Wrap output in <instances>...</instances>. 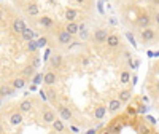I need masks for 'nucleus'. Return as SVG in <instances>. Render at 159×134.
<instances>
[{
	"instance_id": "1",
	"label": "nucleus",
	"mask_w": 159,
	"mask_h": 134,
	"mask_svg": "<svg viewBox=\"0 0 159 134\" xmlns=\"http://www.w3.org/2000/svg\"><path fill=\"white\" fill-rule=\"evenodd\" d=\"M108 35H110V34H108L107 29L100 27V29H96L94 32H92L91 40H92V43H96V45H105V43H107Z\"/></svg>"
},
{
	"instance_id": "2",
	"label": "nucleus",
	"mask_w": 159,
	"mask_h": 134,
	"mask_svg": "<svg viewBox=\"0 0 159 134\" xmlns=\"http://www.w3.org/2000/svg\"><path fill=\"white\" fill-rule=\"evenodd\" d=\"M72 38H73V35L69 34L67 31L64 29V31H61V32L56 35V43H57L59 46H69V45L73 42Z\"/></svg>"
},
{
	"instance_id": "3",
	"label": "nucleus",
	"mask_w": 159,
	"mask_h": 134,
	"mask_svg": "<svg viewBox=\"0 0 159 134\" xmlns=\"http://www.w3.org/2000/svg\"><path fill=\"white\" fill-rule=\"evenodd\" d=\"M57 112H59V115H61V118L64 120V122H72L73 120V112L70 109V105H67V104H59Z\"/></svg>"
},
{
	"instance_id": "4",
	"label": "nucleus",
	"mask_w": 159,
	"mask_h": 134,
	"mask_svg": "<svg viewBox=\"0 0 159 134\" xmlns=\"http://www.w3.org/2000/svg\"><path fill=\"white\" fill-rule=\"evenodd\" d=\"M154 38H156V31L151 27V26L140 31V40H142V43H151Z\"/></svg>"
},
{
	"instance_id": "5",
	"label": "nucleus",
	"mask_w": 159,
	"mask_h": 134,
	"mask_svg": "<svg viewBox=\"0 0 159 134\" xmlns=\"http://www.w3.org/2000/svg\"><path fill=\"white\" fill-rule=\"evenodd\" d=\"M25 27H27V24H25L24 18H21V16H16L15 19H13V22H11V31L15 32V34H19L21 35Z\"/></svg>"
},
{
	"instance_id": "6",
	"label": "nucleus",
	"mask_w": 159,
	"mask_h": 134,
	"mask_svg": "<svg viewBox=\"0 0 159 134\" xmlns=\"http://www.w3.org/2000/svg\"><path fill=\"white\" fill-rule=\"evenodd\" d=\"M153 21H154V18H151L148 13H142V15H139V18H137V26L140 29H145V27H150Z\"/></svg>"
},
{
	"instance_id": "7",
	"label": "nucleus",
	"mask_w": 159,
	"mask_h": 134,
	"mask_svg": "<svg viewBox=\"0 0 159 134\" xmlns=\"http://www.w3.org/2000/svg\"><path fill=\"white\" fill-rule=\"evenodd\" d=\"M43 83H45V86H49V88H52L54 85H57V74H56L54 70H48V72H45Z\"/></svg>"
},
{
	"instance_id": "8",
	"label": "nucleus",
	"mask_w": 159,
	"mask_h": 134,
	"mask_svg": "<svg viewBox=\"0 0 159 134\" xmlns=\"http://www.w3.org/2000/svg\"><path fill=\"white\" fill-rule=\"evenodd\" d=\"M38 26L45 31H49V29L54 27V19H52L51 16H48V15H43V16L38 18Z\"/></svg>"
},
{
	"instance_id": "9",
	"label": "nucleus",
	"mask_w": 159,
	"mask_h": 134,
	"mask_svg": "<svg viewBox=\"0 0 159 134\" xmlns=\"http://www.w3.org/2000/svg\"><path fill=\"white\" fill-rule=\"evenodd\" d=\"M105 45L108 46V50H116V48L121 46V37H119L118 34H110Z\"/></svg>"
},
{
	"instance_id": "10",
	"label": "nucleus",
	"mask_w": 159,
	"mask_h": 134,
	"mask_svg": "<svg viewBox=\"0 0 159 134\" xmlns=\"http://www.w3.org/2000/svg\"><path fill=\"white\" fill-rule=\"evenodd\" d=\"M124 104L119 101V98H115V99H110L108 101V105H107V109H108V113H118L119 110H121V107Z\"/></svg>"
},
{
	"instance_id": "11",
	"label": "nucleus",
	"mask_w": 159,
	"mask_h": 134,
	"mask_svg": "<svg viewBox=\"0 0 159 134\" xmlns=\"http://www.w3.org/2000/svg\"><path fill=\"white\" fill-rule=\"evenodd\" d=\"M57 117H56V112L52 109H45L43 113H42V120L46 123V125H52V122H54Z\"/></svg>"
},
{
	"instance_id": "12",
	"label": "nucleus",
	"mask_w": 159,
	"mask_h": 134,
	"mask_svg": "<svg viewBox=\"0 0 159 134\" xmlns=\"http://www.w3.org/2000/svg\"><path fill=\"white\" fill-rule=\"evenodd\" d=\"M22 115H24V113H22L21 110L13 112V113L10 115V118H8L10 125H11V126H19V125L22 123V120H24V118H22Z\"/></svg>"
},
{
	"instance_id": "13",
	"label": "nucleus",
	"mask_w": 159,
	"mask_h": 134,
	"mask_svg": "<svg viewBox=\"0 0 159 134\" xmlns=\"http://www.w3.org/2000/svg\"><path fill=\"white\" fill-rule=\"evenodd\" d=\"M34 107V101L32 99H22L19 104H18V110H21L22 113H29Z\"/></svg>"
},
{
	"instance_id": "14",
	"label": "nucleus",
	"mask_w": 159,
	"mask_h": 134,
	"mask_svg": "<svg viewBox=\"0 0 159 134\" xmlns=\"http://www.w3.org/2000/svg\"><path fill=\"white\" fill-rule=\"evenodd\" d=\"M65 48H67L69 53H73V55H76V53H80V51H83V50H84V42H83V40H78V42H72L69 46H65Z\"/></svg>"
},
{
	"instance_id": "15",
	"label": "nucleus",
	"mask_w": 159,
	"mask_h": 134,
	"mask_svg": "<svg viewBox=\"0 0 159 134\" xmlns=\"http://www.w3.org/2000/svg\"><path fill=\"white\" fill-rule=\"evenodd\" d=\"M62 61H64V56L61 55V53L52 55V56L49 58V65H51V69H59V67L62 65Z\"/></svg>"
},
{
	"instance_id": "16",
	"label": "nucleus",
	"mask_w": 159,
	"mask_h": 134,
	"mask_svg": "<svg viewBox=\"0 0 159 134\" xmlns=\"http://www.w3.org/2000/svg\"><path fill=\"white\" fill-rule=\"evenodd\" d=\"M25 13H27L30 18H37L40 15V8H38V5L35 2H30V3L25 5Z\"/></svg>"
},
{
	"instance_id": "17",
	"label": "nucleus",
	"mask_w": 159,
	"mask_h": 134,
	"mask_svg": "<svg viewBox=\"0 0 159 134\" xmlns=\"http://www.w3.org/2000/svg\"><path fill=\"white\" fill-rule=\"evenodd\" d=\"M92 37V34L89 32V29L86 27V24H80V32H78V38L83 40V42H88V40Z\"/></svg>"
},
{
	"instance_id": "18",
	"label": "nucleus",
	"mask_w": 159,
	"mask_h": 134,
	"mask_svg": "<svg viewBox=\"0 0 159 134\" xmlns=\"http://www.w3.org/2000/svg\"><path fill=\"white\" fill-rule=\"evenodd\" d=\"M64 29L75 37V35H78V32H80V24H78L76 21H70V22L65 24V27H64Z\"/></svg>"
},
{
	"instance_id": "19",
	"label": "nucleus",
	"mask_w": 159,
	"mask_h": 134,
	"mask_svg": "<svg viewBox=\"0 0 159 134\" xmlns=\"http://www.w3.org/2000/svg\"><path fill=\"white\" fill-rule=\"evenodd\" d=\"M108 132H121L123 131V123H121V118H115V122L111 125L107 126Z\"/></svg>"
},
{
	"instance_id": "20",
	"label": "nucleus",
	"mask_w": 159,
	"mask_h": 134,
	"mask_svg": "<svg viewBox=\"0 0 159 134\" xmlns=\"http://www.w3.org/2000/svg\"><path fill=\"white\" fill-rule=\"evenodd\" d=\"M35 37H37V34H35V31L32 27H25L24 32L21 34V40H22V42H29V40H32Z\"/></svg>"
},
{
	"instance_id": "21",
	"label": "nucleus",
	"mask_w": 159,
	"mask_h": 134,
	"mask_svg": "<svg viewBox=\"0 0 159 134\" xmlns=\"http://www.w3.org/2000/svg\"><path fill=\"white\" fill-rule=\"evenodd\" d=\"M107 112H108L107 107H103V105H97L96 109H94V118H96V120H103V118H105V115H107Z\"/></svg>"
},
{
	"instance_id": "22",
	"label": "nucleus",
	"mask_w": 159,
	"mask_h": 134,
	"mask_svg": "<svg viewBox=\"0 0 159 134\" xmlns=\"http://www.w3.org/2000/svg\"><path fill=\"white\" fill-rule=\"evenodd\" d=\"M80 16V11L75 10V8H69L67 11H65V21L70 22V21H76Z\"/></svg>"
},
{
	"instance_id": "23",
	"label": "nucleus",
	"mask_w": 159,
	"mask_h": 134,
	"mask_svg": "<svg viewBox=\"0 0 159 134\" xmlns=\"http://www.w3.org/2000/svg\"><path fill=\"white\" fill-rule=\"evenodd\" d=\"M118 98H119V101H121L123 104L129 102L130 98H132V89H121V91H119V94H118Z\"/></svg>"
},
{
	"instance_id": "24",
	"label": "nucleus",
	"mask_w": 159,
	"mask_h": 134,
	"mask_svg": "<svg viewBox=\"0 0 159 134\" xmlns=\"http://www.w3.org/2000/svg\"><path fill=\"white\" fill-rule=\"evenodd\" d=\"M51 126H52V129H54L56 132H64V131H65V125H64V120H62V118H61V120L56 118L54 122H52Z\"/></svg>"
},
{
	"instance_id": "25",
	"label": "nucleus",
	"mask_w": 159,
	"mask_h": 134,
	"mask_svg": "<svg viewBox=\"0 0 159 134\" xmlns=\"http://www.w3.org/2000/svg\"><path fill=\"white\" fill-rule=\"evenodd\" d=\"M35 69H37V67H35L34 64H30V65H25L24 69H22V77H25V78H30V77L35 74Z\"/></svg>"
},
{
	"instance_id": "26",
	"label": "nucleus",
	"mask_w": 159,
	"mask_h": 134,
	"mask_svg": "<svg viewBox=\"0 0 159 134\" xmlns=\"http://www.w3.org/2000/svg\"><path fill=\"white\" fill-rule=\"evenodd\" d=\"M15 91H16L15 86H13V88H8V86L2 85V88H0V94H2V98H5V96H15Z\"/></svg>"
},
{
	"instance_id": "27",
	"label": "nucleus",
	"mask_w": 159,
	"mask_h": 134,
	"mask_svg": "<svg viewBox=\"0 0 159 134\" xmlns=\"http://www.w3.org/2000/svg\"><path fill=\"white\" fill-rule=\"evenodd\" d=\"M13 86H15L16 89H22L25 86V77H16L15 80H13Z\"/></svg>"
},
{
	"instance_id": "28",
	"label": "nucleus",
	"mask_w": 159,
	"mask_h": 134,
	"mask_svg": "<svg viewBox=\"0 0 159 134\" xmlns=\"http://www.w3.org/2000/svg\"><path fill=\"white\" fill-rule=\"evenodd\" d=\"M40 48H38V42H37V40L35 38H32V40H29V42H27V51L29 53H37Z\"/></svg>"
},
{
	"instance_id": "29",
	"label": "nucleus",
	"mask_w": 159,
	"mask_h": 134,
	"mask_svg": "<svg viewBox=\"0 0 159 134\" xmlns=\"http://www.w3.org/2000/svg\"><path fill=\"white\" fill-rule=\"evenodd\" d=\"M119 80H121V83H123V85H127V83H130L132 77H130V74H129L127 70H123L121 75H119Z\"/></svg>"
},
{
	"instance_id": "30",
	"label": "nucleus",
	"mask_w": 159,
	"mask_h": 134,
	"mask_svg": "<svg viewBox=\"0 0 159 134\" xmlns=\"http://www.w3.org/2000/svg\"><path fill=\"white\" fill-rule=\"evenodd\" d=\"M126 112H127L129 117H135V115L139 113V107H135V105H129L127 109H126Z\"/></svg>"
},
{
	"instance_id": "31",
	"label": "nucleus",
	"mask_w": 159,
	"mask_h": 134,
	"mask_svg": "<svg viewBox=\"0 0 159 134\" xmlns=\"http://www.w3.org/2000/svg\"><path fill=\"white\" fill-rule=\"evenodd\" d=\"M137 131H139V132H151V131H153V128H150L147 123H142V125H139V126H137Z\"/></svg>"
},
{
	"instance_id": "32",
	"label": "nucleus",
	"mask_w": 159,
	"mask_h": 134,
	"mask_svg": "<svg viewBox=\"0 0 159 134\" xmlns=\"http://www.w3.org/2000/svg\"><path fill=\"white\" fill-rule=\"evenodd\" d=\"M37 42H38V48H45L48 45V38L46 37H38Z\"/></svg>"
},
{
	"instance_id": "33",
	"label": "nucleus",
	"mask_w": 159,
	"mask_h": 134,
	"mask_svg": "<svg viewBox=\"0 0 159 134\" xmlns=\"http://www.w3.org/2000/svg\"><path fill=\"white\" fill-rule=\"evenodd\" d=\"M43 77H45V74H37V75L34 77V83H35V85L43 83Z\"/></svg>"
},
{
	"instance_id": "34",
	"label": "nucleus",
	"mask_w": 159,
	"mask_h": 134,
	"mask_svg": "<svg viewBox=\"0 0 159 134\" xmlns=\"http://www.w3.org/2000/svg\"><path fill=\"white\" fill-rule=\"evenodd\" d=\"M126 37H127V40H129V43L134 46V48H137V43H135V38H134V35H132L130 32H126Z\"/></svg>"
},
{
	"instance_id": "35",
	"label": "nucleus",
	"mask_w": 159,
	"mask_h": 134,
	"mask_svg": "<svg viewBox=\"0 0 159 134\" xmlns=\"http://www.w3.org/2000/svg\"><path fill=\"white\" fill-rule=\"evenodd\" d=\"M40 98H42L45 102L46 101H49V96H48V91H45V89H40Z\"/></svg>"
},
{
	"instance_id": "36",
	"label": "nucleus",
	"mask_w": 159,
	"mask_h": 134,
	"mask_svg": "<svg viewBox=\"0 0 159 134\" xmlns=\"http://www.w3.org/2000/svg\"><path fill=\"white\" fill-rule=\"evenodd\" d=\"M49 58H51V50H49V48H46V50H45V55H43V61H45V62H48V61H49Z\"/></svg>"
},
{
	"instance_id": "37",
	"label": "nucleus",
	"mask_w": 159,
	"mask_h": 134,
	"mask_svg": "<svg viewBox=\"0 0 159 134\" xmlns=\"http://www.w3.org/2000/svg\"><path fill=\"white\" fill-rule=\"evenodd\" d=\"M97 10H99L100 15H103V13H105V10H103V0H99V2H97Z\"/></svg>"
},
{
	"instance_id": "38",
	"label": "nucleus",
	"mask_w": 159,
	"mask_h": 134,
	"mask_svg": "<svg viewBox=\"0 0 159 134\" xmlns=\"http://www.w3.org/2000/svg\"><path fill=\"white\" fill-rule=\"evenodd\" d=\"M48 96H49V101H56V91L54 89H48Z\"/></svg>"
},
{
	"instance_id": "39",
	"label": "nucleus",
	"mask_w": 159,
	"mask_h": 134,
	"mask_svg": "<svg viewBox=\"0 0 159 134\" xmlns=\"http://www.w3.org/2000/svg\"><path fill=\"white\" fill-rule=\"evenodd\" d=\"M147 112H148L147 105H139V113H147Z\"/></svg>"
},
{
	"instance_id": "40",
	"label": "nucleus",
	"mask_w": 159,
	"mask_h": 134,
	"mask_svg": "<svg viewBox=\"0 0 159 134\" xmlns=\"http://www.w3.org/2000/svg\"><path fill=\"white\" fill-rule=\"evenodd\" d=\"M32 64H34V65L37 67V69H38V67H40V64H42V61H40V58H38V56H35V58H34V62H32Z\"/></svg>"
},
{
	"instance_id": "41",
	"label": "nucleus",
	"mask_w": 159,
	"mask_h": 134,
	"mask_svg": "<svg viewBox=\"0 0 159 134\" xmlns=\"http://www.w3.org/2000/svg\"><path fill=\"white\" fill-rule=\"evenodd\" d=\"M147 122H148L150 125H153V126L156 125V120H154V118H153L151 115H147Z\"/></svg>"
},
{
	"instance_id": "42",
	"label": "nucleus",
	"mask_w": 159,
	"mask_h": 134,
	"mask_svg": "<svg viewBox=\"0 0 159 134\" xmlns=\"http://www.w3.org/2000/svg\"><path fill=\"white\" fill-rule=\"evenodd\" d=\"M72 2H73L75 5H80V7H83V5L86 3V0H72Z\"/></svg>"
},
{
	"instance_id": "43",
	"label": "nucleus",
	"mask_w": 159,
	"mask_h": 134,
	"mask_svg": "<svg viewBox=\"0 0 159 134\" xmlns=\"http://www.w3.org/2000/svg\"><path fill=\"white\" fill-rule=\"evenodd\" d=\"M137 80H139L137 75H134V77H132V80H130V85H132V86H135V85H137Z\"/></svg>"
},
{
	"instance_id": "44",
	"label": "nucleus",
	"mask_w": 159,
	"mask_h": 134,
	"mask_svg": "<svg viewBox=\"0 0 159 134\" xmlns=\"http://www.w3.org/2000/svg\"><path fill=\"white\" fill-rule=\"evenodd\" d=\"M154 22H156V26H159V11L154 15Z\"/></svg>"
},
{
	"instance_id": "45",
	"label": "nucleus",
	"mask_w": 159,
	"mask_h": 134,
	"mask_svg": "<svg viewBox=\"0 0 159 134\" xmlns=\"http://www.w3.org/2000/svg\"><path fill=\"white\" fill-rule=\"evenodd\" d=\"M97 132V129H94V128H91V129H88V134H96Z\"/></svg>"
},
{
	"instance_id": "46",
	"label": "nucleus",
	"mask_w": 159,
	"mask_h": 134,
	"mask_svg": "<svg viewBox=\"0 0 159 134\" xmlns=\"http://www.w3.org/2000/svg\"><path fill=\"white\" fill-rule=\"evenodd\" d=\"M154 89L159 93V80H157V82H156V85H154Z\"/></svg>"
},
{
	"instance_id": "47",
	"label": "nucleus",
	"mask_w": 159,
	"mask_h": 134,
	"mask_svg": "<svg viewBox=\"0 0 159 134\" xmlns=\"http://www.w3.org/2000/svg\"><path fill=\"white\" fill-rule=\"evenodd\" d=\"M70 129H72V131H73V132H78V131H80V129H78V128H76V126H70Z\"/></svg>"
},
{
	"instance_id": "48",
	"label": "nucleus",
	"mask_w": 159,
	"mask_h": 134,
	"mask_svg": "<svg viewBox=\"0 0 159 134\" xmlns=\"http://www.w3.org/2000/svg\"><path fill=\"white\" fill-rule=\"evenodd\" d=\"M153 2V5H159V0H151Z\"/></svg>"
},
{
	"instance_id": "49",
	"label": "nucleus",
	"mask_w": 159,
	"mask_h": 134,
	"mask_svg": "<svg viewBox=\"0 0 159 134\" xmlns=\"http://www.w3.org/2000/svg\"><path fill=\"white\" fill-rule=\"evenodd\" d=\"M154 56H157V58H159V51H156V53H154Z\"/></svg>"
}]
</instances>
